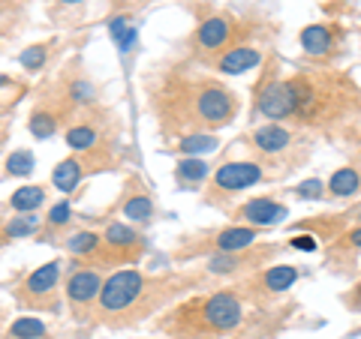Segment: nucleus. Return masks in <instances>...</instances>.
<instances>
[{
  "label": "nucleus",
  "mask_w": 361,
  "mask_h": 339,
  "mask_svg": "<svg viewBox=\"0 0 361 339\" xmlns=\"http://www.w3.org/2000/svg\"><path fill=\"white\" fill-rule=\"evenodd\" d=\"M295 279H298V267L271 264V267H265L262 274H259V279H253V286L262 288L265 295H280V291H289L292 286H295Z\"/></svg>",
  "instance_id": "nucleus-17"
},
{
  "label": "nucleus",
  "mask_w": 361,
  "mask_h": 339,
  "mask_svg": "<svg viewBox=\"0 0 361 339\" xmlns=\"http://www.w3.org/2000/svg\"><path fill=\"white\" fill-rule=\"evenodd\" d=\"M292 246H295V250H304V252H313L316 250V243H319V237H310V234H295V237H292V241H289Z\"/></svg>",
  "instance_id": "nucleus-33"
},
{
  "label": "nucleus",
  "mask_w": 361,
  "mask_h": 339,
  "mask_svg": "<svg viewBox=\"0 0 361 339\" xmlns=\"http://www.w3.org/2000/svg\"><path fill=\"white\" fill-rule=\"evenodd\" d=\"M235 37V21L229 15H211L193 33V49L202 54H214L229 49V39Z\"/></svg>",
  "instance_id": "nucleus-13"
},
{
  "label": "nucleus",
  "mask_w": 361,
  "mask_h": 339,
  "mask_svg": "<svg viewBox=\"0 0 361 339\" xmlns=\"http://www.w3.org/2000/svg\"><path fill=\"white\" fill-rule=\"evenodd\" d=\"M6 172L16 177H27L33 172V153L30 151H16L13 156H6Z\"/></svg>",
  "instance_id": "nucleus-28"
},
{
  "label": "nucleus",
  "mask_w": 361,
  "mask_h": 339,
  "mask_svg": "<svg viewBox=\"0 0 361 339\" xmlns=\"http://www.w3.org/2000/svg\"><path fill=\"white\" fill-rule=\"evenodd\" d=\"M121 213H123V219H130L135 225H145V222L154 219V201H151L148 192L135 184V189H130L127 198L121 201Z\"/></svg>",
  "instance_id": "nucleus-19"
},
{
  "label": "nucleus",
  "mask_w": 361,
  "mask_h": 339,
  "mask_svg": "<svg viewBox=\"0 0 361 339\" xmlns=\"http://www.w3.org/2000/svg\"><path fill=\"white\" fill-rule=\"evenodd\" d=\"M268 174L265 168L253 162V160H232V162H223L217 172H214L211 180V192L205 196V201H214V196H235L241 189H250L253 184H262Z\"/></svg>",
  "instance_id": "nucleus-8"
},
{
  "label": "nucleus",
  "mask_w": 361,
  "mask_h": 339,
  "mask_svg": "<svg viewBox=\"0 0 361 339\" xmlns=\"http://www.w3.org/2000/svg\"><path fill=\"white\" fill-rule=\"evenodd\" d=\"M45 201V189L42 186H21L13 192V198H9V207L16 213H37V207Z\"/></svg>",
  "instance_id": "nucleus-23"
},
{
  "label": "nucleus",
  "mask_w": 361,
  "mask_h": 339,
  "mask_svg": "<svg viewBox=\"0 0 361 339\" xmlns=\"http://www.w3.org/2000/svg\"><path fill=\"white\" fill-rule=\"evenodd\" d=\"M341 250H346L349 262H353L355 252H361V225H358V229H353V231H346V234L341 237Z\"/></svg>",
  "instance_id": "nucleus-32"
},
{
  "label": "nucleus",
  "mask_w": 361,
  "mask_h": 339,
  "mask_svg": "<svg viewBox=\"0 0 361 339\" xmlns=\"http://www.w3.org/2000/svg\"><path fill=\"white\" fill-rule=\"evenodd\" d=\"M277 252V246H250L241 252H220L208 258L211 274H244V270H259L271 255Z\"/></svg>",
  "instance_id": "nucleus-12"
},
{
  "label": "nucleus",
  "mask_w": 361,
  "mask_h": 339,
  "mask_svg": "<svg viewBox=\"0 0 361 339\" xmlns=\"http://www.w3.org/2000/svg\"><path fill=\"white\" fill-rule=\"evenodd\" d=\"M61 262H49L18 282L16 288V300L21 307H30L37 312H58L61 303H58V279H61Z\"/></svg>",
  "instance_id": "nucleus-6"
},
{
  "label": "nucleus",
  "mask_w": 361,
  "mask_h": 339,
  "mask_svg": "<svg viewBox=\"0 0 361 339\" xmlns=\"http://www.w3.org/2000/svg\"><path fill=\"white\" fill-rule=\"evenodd\" d=\"M256 237H259V229H253V225H226L220 231L205 234L202 243L193 246V250H178V258H190V255H202V252H211V255L241 252V250L256 246Z\"/></svg>",
  "instance_id": "nucleus-9"
},
{
  "label": "nucleus",
  "mask_w": 361,
  "mask_h": 339,
  "mask_svg": "<svg viewBox=\"0 0 361 339\" xmlns=\"http://www.w3.org/2000/svg\"><path fill=\"white\" fill-rule=\"evenodd\" d=\"M211 168L202 162V160H180L178 168H175V177L180 186H193V184H202L208 177Z\"/></svg>",
  "instance_id": "nucleus-25"
},
{
  "label": "nucleus",
  "mask_w": 361,
  "mask_h": 339,
  "mask_svg": "<svg viewBox=\"0 0 361 339\" xmlns=\"http://www.w3.org/2000/svg\"><path fill=\"white\" fill-rule=\"evenodd\" d=\"M217 148H220V141L214 139L211 132H196V135H187V139L178 141V151L180 153H211V151H217Z\"/></svg>",
  "instance_id": "nucleus-26"
},
{
  "label": "nucleus",
  "mask_w": 361,
  "mask_h": 339,
  "mask_svg": "<svg viewBox=\"0 0 361 339\" xmlns=\"http://www.w3.org/2000/svg\"><path fill=\"white\" fill-rule=\"evenodd\" d=\"M109 33H111V39L118 42V49L121 54H130L133 49V42H135V25H133V15H115L109 21Z\"/></svg>",
  "instance_id": "nucleus-22"
},
{
  "label": "nucleus",
  "mask_w": 361,
  "mask_h": 339,
  "mask_svg": "<svg viewBox=\"0 0 361 339\" xmlns=\"http://www.w3.org/2000/svg\"><path fill=\"white\" fill-rule=\"evenodd\" d=\"M247 151H250L253 162H259L265 172L286 177L298 165L307 162L310 156V139L298 127H286V123H265L256 127L247 135Z\"/></svg>",
  "instance_id": "nucleus-5"
},
{
  "label": "nucleus",
  "mask_w": 361,
  "mask_h": 339,
  "mask_svg": "<svg viewBox=\"0 0 361 339\" xmlns=\"http://www.w3.org/2000/svg\"><path fill=\"white\" fill-rule=\"evenodd\" d=\"M85 172V162L78 160V156H66V160H61L58 165H54V172H51V184L58 186L61 192H73L78 186V180H82Z\"/></svg>",
  "instance_id": "nucleus-21"
},
{
  "label": "nucleus",
  "mask_w": 361,
  "mask_h": 339,
  "mask_svg": "<svg viewBox=\"0 0 361 339\" xmlns=\"http://www.w3.org/2000/svg\"><path fill=\"white\" fill-rule=\"evenodd\" d=\"M45 336H49L45 324L33 319V315H21V319H16L6 327V339H45Z\"/></svg>",
  "instance_id": "nucleus-24"
},
{
  "label": "nucleus",
  "mask_w": 361,
  "mask_h": 339,
  "mask_svg": "<svg viewBox=\"0 0 361 339\" xmlns=\"http://www.w3.org/2000/svg\"><path fill=\"white\" fill-rule=\"evenodd\" d=\"M39 231V217L37 213H21V217L9 219L4 225V237L9 241V237H27V234H37Z\"/></svg>",
  "instance_id": "nucleus-27"
},
{
  "label": "nucleus",
  "mask_w": 361,
  "mask_h": 339,
  "mask_svg": "<svg viewBox=\"0 0 361 339\" xmlns=\"http://www.w3.org/2000/svg\"><path fill=\"white\" fill-rule=\"evenodd\" d=\"M361 192V168L343 165L329 177V198H349Z\"/></svg>",
  "instance_id": "nucleus-20"
},
{
  "label": "nucleus",
  "mask_w": 361,
  "mask_h": 339,
  "mask_svg": "<svg viewBox=\"0 0 361 339\" xmlns=\"http://www.w3.org/2000/svg\"><path fill=\"white\" fill-rule=\"evenodd\" d=\"M103 286H106V279H103V274H99L97 267L78 264V267L70 270L66 286H63V295H66V303H70L75 319H85V315L90 312V307H97L99 295H103Z\"/></svg>",
  "instance_id": "nucleus-7"
},
{
  "label": "nucleus",
  "mask_w": 361,
  "mask_h": 339,
  "mask_svg": "<svg viewBox=\"0 0 361 339\" xmlns=\"http://www.w3.org/2000/svg\"><path fill=\"white\" fill-rule=\"evenodd\" d=\"M259 63H262V51L253 49V45H229V49L217 51V58L211 60V66L220 75H241Z\"/></svg>",
  "instance_id": "nucleus-15"
},
{
  "label": "nucleus",
  "mask_w": 361,
  "mask_h": 339,
  "mask_svg": "<svg viewBox=\"0 0 361 339\" xmlns=\"http://www.w3.org/2000/svg\"><path fill=\"white\" fill-rule=\"evenodd\" d=\"M145 252V237L127 222H109L103 231V262L133 264Z\"/></svg>",
  "instance_id": "nucleus-10"
},
{
  "label": "nucleus",
  "mask_w": 361,
  "mask_h": 339,
  "mask_svg": "<svg viewBox=\"0 0 361 339\" xmlns=\"http://www.w3.org/2000/svg\"><path fill=\"white\" fill-rule=\"evenodd\" d=\"M190 286H193V279L180 274L148 276L135 267H123L118 274L106 276L103 295L97 300V315L99 321H106L111 327L139 324L151 312L163 309L169 300Z\"/></svg>",
  "instance_id": "nucleus-3"
},
{
  "label": "nucleus",
  "mask_w": 361,
  "mask_h": 339,
  "mask_svg": "<svg viewBox=\"0 0 361 339\" xmlns=\"http://www.w3.org/2000/svg\"><path fill=\"white\" fill-rule=\"evenodd\" d=\"M349 307H353V309H361V286H355V291H353V295H349Z\"/></svg>",
  "instance_id": "nucleus-34"
},
{
  "label": "nucleus",
  "mask_w": 361,
  "mask_h": 339,
  "mask_svg": "<svg viewBox=\"0 0 361 339\" xmlns=\"http://www.w3.org/2000/svg\"><path fill=\"white\" fill-rule=\"evenodd\" d=\"M298 39H301V49L310 58H331L337 45H341V30L334 25H307Z\"/></svg>",
  "instance_id": "nucleus-16"
},
{
  "label": "nucleus",
  "mask_w": 361,
  "mask_h": 339,
  "mask_svg": "<svg viewBox=\"0 0 361 339\" xmlns=\"http://www.w3.org/2000/svg\"><path fill=\"white\" fill-rule=\"evenodd\" d=\"M49 229H61V225H66L70 222V201H61V205H54L51 210H49Z\"/></svg>",
  "instance_id": "nucleus-31"
},
{
  "label": "nucleus",
  "mask_w": 361,
  "mask_h": 339,
  "mask_svg": "<svg viewBox=\"0 0 361 339\" xmlns=\"http://www.w3.org/2000/svg\"><path fill=\"white\" fill-rule=\"evenodd\" d=\"M99 111L90 105V108H85L78 117H73L70 120V127H66V144L75 151V153H87V151H94V148H103V135H106V129L99 127Z\"/></svg>",
  "instance_id": "nucleus-11"
},
{
  "label": "nucleus",
  "mask_w": 361,
  "mask_h": 339,
  "mask_svg": "<svg viewBox=\"0 0 361 339\" xmlns=\"http://www.w3.org/2000/svg\"><path fill=\"white\" fill-rule=\"evenodd\" d=\"M241 321V295L232 288H217L211 295L190 298L172 312H166L160 327L178 339H220L238 331Z\"/></svg>",
  "instance_id": "nucleus-4"
},
{
  "label": "nucleus",
  "mask_w": 361,
  "mask_h": 339,
  "mask_svg": "<svg viewBox=\"0 0 361 339\" xmlns=\"http://www.w3.org/2000/svg\"><path fill=\"white\" fill-rule=\"evenodd\" d=\"M58 4H63V6H73V4H85V0H58Z\"/></svg>",
  "instance_id": "nucleus-35"
},
{
  "label": "nucleus",
  "mask_w": 361,
  "mask_h": 339,
  "mask_svg": "<svg viewBox=\"0 0 361 339\" xmlns=\"http://www.w3.org/2000/svg\"><path fill=\"white\" fill-rule=\"evenodd\" d=\"M256 111L271 123L337 132L361 115V90L349 75L301 70L292 75L265 72L256 87Z\"/></svg>",
  "instance_id": "nucleus-1"
},
{
  "label": "nucleus",
  "mask_w": 361,
  "mask_h": 339,
  "mask_svg": "<svg viewBox=\"0 0 361 339\" xmlns=\"http://www.w3.org/2000/svg\"><path fill=\"white\" fill-rule=\"evenodd\" d=\"M325 189H329V186H325L319 177H310V180H301V184L295 186V196L298 198H307V201H316V198L325 196Z\"/></svg>",
  "instance_id": "nucleus-30"
},
{
  "label": "nucleus",
  "mask_w": 361,
  "mask_h": 339,
  "mask_svg": "<svg viewBox=\"0 0 361 339\" xmlns=\"http://www.w3.org/2000/svg\"><path fill=\"white\" fill-rule=\"evenodd\" d=\"M66 252L78 262H90V264H103V237L94 231H75L70 241H66Z\"/></svg>",
  "instance_id": "nucleus-18"
},
{
  "label": "nucleus",
  "mask_w": 361,
  "mask_h": 339,
  "mask_svg": "<svg viewBox=\"0 0 361 339\" xmlns=\"http://www.w3.org/2000/svg\"><path fill=\"white\" fill-rule=\"evenodd\" d=\"M151 111L169 139L214 132L238 115V96L217 78L193 75L184 66L160 72L151 84Z\"/></svg>",
  "instance_id": "nucleus-2"
},
{
  "label": "nucleus",
  "mask_w": 361,
  "mask_h": 339,
  "mask_svg": "<svg viewBox=\"0 0 361 339\" xmlns=\"http://www.w3.org/2000/svg\"><path fill=\"white\" fill-rule=\"evenodd\" d=\"M45 58H49V45H30V49L21 51V66L27 72H37L45 66Z\"/></svg>",
  "instance_id": "nucleus-29"
},
{
  "label": "nucleus",
  "mask_w": 361,
  "mask_h": 339,
  "mask_svg": "<svg viewBox=\"0 0 361 339\" xmlns=\"http://www.w3.org/2000/svg\"><path fill=\"white\" fill-rule=\"evenodd\" d=\"M286 217H289L286 205H280V201H274V198H265V196L244 201V205L238 207V213H235V219H241L244 225H253V229L280 225V222H286Z\"/></svg>",
  "instance_id": "nucleus-14"
}]
</instances>
